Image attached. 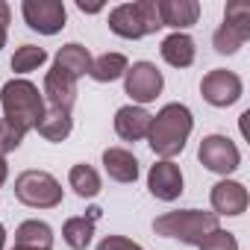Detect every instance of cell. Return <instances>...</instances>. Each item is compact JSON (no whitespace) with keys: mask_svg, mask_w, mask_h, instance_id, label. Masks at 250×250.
Wrapping results in <instances>:
<instances>
[{"mask_svg":"<svg viewBox=\"0 0 250 250\" xmlns=\"http://www.w3.org/2000/svg\"><path fill=\"white\" fill-rule=\"evenodd\" d=\"M191 127H194V118H191L188 106H183V103L162 106L159 115H153V121H150V133H147L150 150L171 162L174 156L183 153V147L191 136Z\"/></svg>","mask_w":250,"mask_h":250,"instance_id":"6da1fadb","label":"cell"},{"mask_svg":"<svg viewBox=\"0 0 250 250\" xmlns=\"http://www.w3.org/2000/svg\"><path fill=\"white\" fill-rule=\"evenodd\" d=\"M0 106H3V121L21 130L24 136L36 130V124L44 115V97L39 85H33L30 80H9L0 94Z\"/></svg>","mask_w":250,"mask_h":250,"instance_id":"7a4b0ae2","label":"cell"},{"mask_svg":"<svg viewBox=\"0 0 250 250\" xmlns=\"http://www.w3.org/2000/svg\"><path fill=\"white\" fill-rule=\"evenodd\" d=\"M212 229H218V215L200 212V209H177V212H165L153 221L156 235L177 238L183 244H200Z\"/></svg>","mask_w":250,"mask_h":250,"instance_id":"3957f363","label":"cell"},{"mask_svg":"<svg viewBox=\"0 0 250 250\" xmlns=\"http://www.w3.org/2000/svg\"><path fill=\"white\" fill-rule=\"evenodd\" d=\"M162 27L159 3L156 0H136V3H121L109 12V30L121 39H142Z\"/></svg>","mask_w":250,"mask_h":250,"instance_id":"277c9868","label":"cell"},{"mask_svg":"<svg viewBox=\"0 0 250 250\" xmlns=\"http://www.w3.org/2000/svg\"><path fill=\"white\" fill-rule=\"evenodd\" d=\"M15 197L33 209H56L62 203V186L47 171H24L15 177Z\"/></svg>","mask_w":250,"mask_h":250,"instance_id":"5b68a950","label":"cell"},{"mask_svg":"<svg viewBox=\"0 0 250 250\" xmlns=\"http://www.w3.org/2000/svg\"><path fill=\"white\" fill-rule=\"evenodd\" d=\"M24 21L30 30L42 33V36H56L65 27V3L59 0H24L21 3Z\"/></svg>","mask_w":250,"mask_h":250,"instance_id":"8992f818","label":"cell"},{"mask_svg":"<svg viewBox=\"0 0 250 250\" xmlns=\"http://www.w3.org/2000/svg\"><path fill=\"white\" fill-rule=\"evenodd\" d=\"M162 71L153 62H133V68H127L124 74V88L136 103H150L162 94Z\"/></svg>","mask_w":250,"mask_h":250,"instance_id":"52a82bcc","label":"cell"},{"mask_svg":"<svg viewBox=\"0 0 250 250\" xmlns=\"http://www.w3.org/2000/svg\"><path fill=\"white\" fill-rule=\"evenodd\" d=\"M241 80H238V74H232V71H227V68H215V71H209L206 77H203V83H200V94H203V100L206 103H212V106H218V109H227V106H232L238 97H241Z\"/></svg>","mask_w":250,"mask_h":250,"instance_id":"ba28073f","label":"cell"},{"mask_svg":"<svg viewBox=\"0 0 250 250\" xmlns=\"http://www.w3.org/2000/svg\"><path fill=\"white\" fill-rule=\"evenodd\" d=\"M197 156H200V165H206L212 174H232L238 168V162H241L238 147L227 136H218V133L215 136H206L200 142Z\"/></svg>","mask_w":250,"mask_h":250,"instance_id":"9c48e42d","label":"cell"},{"mask_svg":"<svg viewBox=\"0 0 250 250\" xmlns=\"http://www.w3.org/2000/svg\"><path fill=\"white\" fill-rule=\"evenodd\" d=\"M147 188L159 200H177L183 194V171H180V165H174L168 159L156 162L150 168V174H147Z\"/></svg>","mask_w":250,"mask_h":250,"instance_id":"30bf717a","label":"cell"},{"mask_svg":"<svg viewBox=\"0 0 250 250\" xmlns=\"http://www.w3.org/2000/svg\"><path fill=\"white\" fill-rule=\"evenodd\" d=\"M150 121L153 115L145 112L142 106H121L115 112V133L124 142H142L150 133Z\"/></svg>","mask_w":250,"mask_h":250,"instance_id":"8fae6325","label":"cell"},{"mask_svg":"<svg viewBox=\"0 0 250 250\" xmlns=\"http://www.w3.org/2000/svg\"><path fill=\"white\" fill-rule=\"evenodd\" d=\"M212 209L215 215H241L247 209V188L235 180H221L212 186Z\"/></svg>","mask_w":250,"mask_h":250,"instance_id":"7c38bea8","label":"cell"},{"mask_svg":"<svg viewBox=\"0 0 250 250\" xmlns=\"http://www.w3.org/2000/svg\"><path fill=\"white\" fill-rule=\"evenodd\" d=\"M42 97H44V106L71 112V106H74V100H77V83L68 80L65 74H59L56 68H50L47 77H44V91H42Z\"/></svg>","mask_w":250,"mask_h":250,"instance_id":"4fadbf2b","label":"cell"},{"mask_svg":"<svg viewBox=\"0 0 250 250\" xmlns=\"http://www.w3.org/2000/svg\"><path fill=\"white\" fill-rule=\"evenodd\" d=\"M156 3H159L162 27H174L177 33L197 24L200 18V3H194V0H156Z\"/></svg>","mask_w":250,"mask_h":250,"instance_id":"5bb4252c","label":"cell"},{"mask_svg":"<svg viewBox=\"0 0 250 250\" xmlns=\"http://www.w3.org/2000/svg\"><path fill=\"white\" fill-rule=\"evenodd\" d=\"M103 168L115 183H136L139 180V159L124 147H106L103 150Z\"/></svg>","mask_w":250,"mask_h":250,"instance_id":"9a60e30c","label":"cell"},{"mask_svg":"<svg viewBox=\"0 0 250 250\" xmlns=\"http://www.w3.org/2000/svg\"><path fill=\"white\" fill-rule=\"evenodd\" d=\"M53 68H56L59 74H65L68 80H74V83H77L83 74H88V68H91V53H88L83 44L71 42V44H65V47L56 53Z\"/></svg>","mask_w":250,"mask_h":250,"instance_id":"2e32d148","label":"cell"},{"mask_svg":"<svg viewBox=\"0 0 250 250\" xmlns=\"http://www.w3.org/2000/svg\"><path fill=\"white\" fill-rule=\"evenodd\" d=\"M97 218H100V209H97V206L88 209V215H83V218H68L65 227H62V238H65V244L74 247V250H85V247L91 244L94 221H97Z\"/></svg>","mask_w":250,"mask_h":250,"instance_id":"e0dca14e","label":"cell"},{"mask_svg":"<svg viewBox=\"0 0 250 250\" xmlns=\"http://www.w3.org/2000/svg\"><path fill=\"white\" fill-rule=\"evenodd\" d=\"M71 127H74L71 112L53 109V106H44V115H42V121L36 124L39 136L47 139V142H65V139L71 136Z\"/></svg>","mask_w":250,"mask_h":250,"instance_id":"ac0fdd59","label":"cell"},{"mask_svg":"<svg viewBox=\"0 0 250 250\" xmlns=\"http://www.w3.org/2000/svg\"><path fill=\"white\" fill-rule=\"evenodd\" d=\"M159 53H162V59H165L168 65H174V68H188V65L194 62V39L186 36V33H171V36L162 42Z\"/></svg>","mask_w":250,"mask_h":250,"instance_id":"d6986e66","label":"cell"},{"mask_svg":"<svg viewBox=\"0 0 250 250\" xmlns=\"http://www.w3.org/2000/svg\"><path fill=\"white\" fill-rule=\"evenodd\" d=\"M127 68H130V62H127V56H124V53H103V56L91 59L88 77L97 80V83H112V80H118V77L127 74Z\"/></svg>","mask_w":250,"mask_h":250,"instance_id":"ffe728a7","label":"cell"},{"mask_svg":"<svg viewBox=\"0 0 250 250\" xmlns=\"http://www.w3.org/2000/svg\"><path fill=\"white\" fill-rule=\"evenodd\" d=\"M15 244L18 247H36V250H50L53 244V229L44 221H24L15 229Z\"/></svg>","mask_w":250,"mask_h":250,"instance_id":"44dd1931","label":"cell"},{"mask_svg":"<svg viewBox=\"0 0 250 250\" xmlns=\"http://www.w3.org/2000/svg\"><path fill=\"white\" fill-rule=\"evenodd\" d=\"M68 183H71V188H74L80 197H97V194H100V174H97L91 165H85V162L71 168Z\"/></svg>","mask_w":250,"mask_h":250,"instance_id":"7402d4cb","label":"cell"},{"mask_svg":"<svg viewBox=\"0 0 250 250\" xmlns=\"http://www.w3.org/2000/svg\"><path fill=\"white\" fill-rule=\"evenodd\" d=\"M47 62V53L44 47H36V44H21L12 56V71L15 74H30L36 68H42Z\"/></svg>","mask_w":250,"mask_h":250,"instance_id":"603a6c76","label":"cell"},{"mask_svg":"<svg viewBox=\"0 0 250 250\" xmlns=\"http://www.w3.org/2000/svg\"><path fill=\"white\" fill-rule=\"evenodd\" d=\"M224 24L232 27L244 42L250 39V3H244V0H232V3H227L224 9Z\"/></svg>","mask_w":250,"mask_h":250,"instance_id":"cb8c5ba5","label":"cell"},{"mask_svg":"<svg viewBox=\"0 0 250 250\" xmlns=\"http://www.w3.org/2000/svg\"><path fill=\"white\" fill-rule=\"evenodd\" d=\"M212 44H215V50L218 53H224V56H232L241 44H244V39L232 30V27H227V24H221L218 30H215V36H212Z\"/></svg>","mask_w":250,"mask_h":250,"instance_id":"d4e9b609","label":"cell"},{"mask_svg":"<svg viewBox=\"0 0 250 250\" xmlns=\"http://www.w3.org/2000/svg\"><path fill=\"white\" fill-rule=\"evenodd\" d=\"M200 250H238V241H235V235L232 232H227V229H212L200 244H197Z\"/></svg>","mask_w":250,"mask_h":250,"instance_id":"484cf974","label":"cell"},{"mask_svg":"<svg viewBox=\"0 0 250 250\" xmlns=\"http://www.w3.org/2000/svg\"><path fill=\"white\" fill-rule=\"evenodd\" d=\"M21 142H24V133H21V130H15L12 124L0 121V156H6V153L18 150V147H21Z\"/></svg>","mask_w":250,"mask_h":250,"instance_id":"4316f807","label":"cell"},{"mask_svg":"<svg viewBox=\"0 0 250 250\" xmlns=\"http://www.w3.org/2000/svg\"><path fill=\"white\" fill-rule=\"evenodd\" d=\"M97 250H145V247L136 244V241H130V238H124V235H106L97 244Z\"/></svg>","mask_w":250,"mask_h":250,"instance_id":"83f0119b","label":"cell"},{"mask_svg":"<svg viewBox=\"0 0 250 250\" xmlns=\"http://www.w3.org/2000/svg\"><path fill=\"white\" fill-rule=\"evenodd\" d=\"M9 18H12L9 3H3V0H0V27H6V24H9Z\"/></svg>","mask_w":250,"mask_h":250,"instance_id":"f1b7e54d","label":"cell"},{"mask_svg":"<svg viewBox=\"0 0 250 250\" xmlns=\"http://www.w3.org/2000/svg\"><path fill=\"white\" fill-rule=\"evenodd\" d=\"M6 177H9V165H6V159L0 156V186L6 183Z\"/></svg>","mask_w":250,"mask_h":250,"instance_id":"f546056e","label":"cell"},{"mask_svg":"<svg viewBox=\"0 0 250 250\" xmlns=\"http://www.w3.org/2000/svg\"><path fill=\"white\" fill-rule=\"evenodd\" d=\"M3 244H6V229H3V224H0V250H3Z\"/></svg>","mask_w":250,"mask_h":250,"instance_id":"4dcf8cb0","label":"cell"},{"mask_svg":"<svg viewBox=\"0 0 250 250\" xmlns=\"http://www.w3.org/2000/svg\"><path fill=\"white\" fill-rule=\"evenodd\" d=\"M6 44V27H0V47Z\"/></svg>","mask_w":250,"mask_h":250,"instance_id":"1f68e13d","label":"cell"},{"mask_svg":"<svg viewBox=\"0 0 250 250\" xmlns=\"http://www.w3.org/2000/svg\"><path fill=\"white\" fill-rule=\"evenodd\" d=\"M12 250H36V247H18V244H15V247H12Z\"/></svg>","mask_w":250,"mask_h":250,"instance_id":"d6a6232c","label":"cell"}]
</instances>
